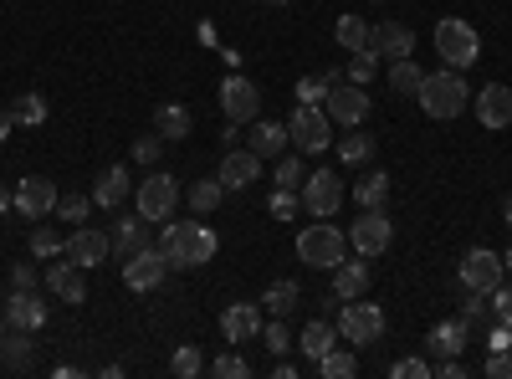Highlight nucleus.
<instances>
[{"label":"nucleus","mask_w":512,"mask_h":379,"mask_svg":"<svg viewBox=\"0 0 512 379\" xmlns=\"http://www.w3.org/2000/svg\"><path fill=\"white\" fill-rule=\"evenodd\" d=\"M159 251L169 267H205L216 257V231L200 226V221H169L159 236Z\"/></svg>","instance_id":"f257e3e1"},{"label":"nucleus","mask_w":512,"mask_h":379,"mask_svg":"<svg viewBox=\"0 0 512 379\" xmlns=\"http://www.w3.org/2000/svg\"><path fill=\"white\" fill-rule=\"evenodd\" d=\"M420 113H431V118H461V108H466V98H472V88H466V72H451V67H441V72H425V82H420Z\"/></svg>","instance_id":"f03ea898"},{"label":"nucleus","mask_w":512,"mask_h":379,"mask_svg":"<svg viewBox=\"0 0 512 379\" xmlns=\"http://www.w3.org/2000/svg\"><path fill=\"white\" fill-rule=\"evenodd\" d=\"M297 257H303L308 267H318V272H333L338 262L349 257V236L338 231L333 221H313V226L297 231Z\"/></svg>","instance_id":"7ed1b4c3"},{"label":"nucleus","mask_w":512,"mask_h":379,"mask_svg":"<svg viewBox=\"0 0 512 379\" xmlns=\"http://www.w3.org/2000/svg\"><path fill=\"white\" fill-rule=\"evenodd\" d=\"M436 57L451 67V72H466L477 57H482V36L472 21H461V16H446L436 21Z\"/></svg>","instance_id":"20e7f679"},{"label":"nucleus","mask_w":512,"mask_h":379,"mask_svg":"<svg viewBox=\"0 0 512 379\" xmlns=\"http://www.w3.org/2000/svg\"><path fill=\"white\" fill-rule=\"evenodd\" d=\"M287 139L297 144V154H323L333 144V118L318 103H297L287 118Z\"/></svg>","instance_id":"39448f33"},{"label":"nucleus","mask_w":512,"mask_h":379,"mask_svg":"<svg viewBox=\"0 0 512 379\" xmlns=\"http://www.w3.org/2000/svg\"><path fill=\"white\" fill-rule=\"evenodd\" d=\"M390 241H395V221L384 216V205L364 210V216L349 226V246L359 251V257H384V251H390Z\"/></svg>","instance_id":"423d86ee"},{"label":"nucleus","mask_w":512,"mask_h":379,"mask_svg":"<svg viewBox=\"0 0 512 379\" xmlns=\"http://www.w3.org/2000/svg\"><path fill=\"white\" fill-rule=\"evenodd\" d=\"M338 333H344L349 344H379V333H384V308H379V303L349 298L344 308H338Z\"/></svg>","instance_id":"0eeeda50"},{"label":"nucleus","mask_w":512,"mask_h":379,"mask_svg":"<svg viewBox=\"0 0 512 379\" xmlns=\"http://www.w3.org/2000/svg\"><path fill=\"white\" fill-rule=\"evenodd\" d=\"M323 113L338 123V129H359V123L369 118V93L359 88V82H344V88H328V98H323Z\"/></svg>","instance_id":"6e6552de"},{"label":"nucleus","mask_w":512,"mask_h":379,"mask_svg":"<svg viewBox=\"0 0 512 379\" xmlns=\"http://www.w3.org/2000/svg\"><path fill=\"white\" fill-rule=\"evenodd\" d=\"M175 205H180V185H175V175L154 170V175L139 185V216H144V221H169V216H175Z\"/></svg>","instance_id":"1a4fd4ad"},{"label":"nucleus","mask_w":512,"mask_h":379,"mask_svg":"<svg viewBox=\"0 0 512 379\" xmlns=\"http://www.w3.org/2000/svg\"><path fill=\"white\" fill-rule=\"evenodd\" d=\"M338 205H344V185H338V175L333 170H313L303 180V210L313 221H328V216H338Z\"/></svg>","instance_id":"9d476101"},{"label":"nucleus","mask_w":512,"mask_h":379,"mask_svg":"<svg viewBox=\"0 0 512 379\" xmlns=\"http://www.w3.org/2000/svg\"><path fill=\"white\" fill-rule=\"evenodd\" d=\"M502 272H507L502 257H497V251H487V246H472L461 257V287L466 292H492L502 282Z\"/></svg>","instance_id":"9b49d317"},{"label":"nucleus","mask_w":512,"mask_h":379,"mask_svg":"<svg viewBox=\"0 0 512 379\" xmlns=\"http://www.w3.org/2000/svg\"><path fill=\"white\" fill-rule=\"evenodd\" d=\"M164 272H169L164 251H159V246H144V251H134V257L123 262V287H128V292H154V287L164 282Z\"/></svg>","instance_id":"f8f14e48"},{"label":"nucleus","mask_w":512,"mask_h":379,"mask_svg":"<svg viewBox=\"0 0 512 379\" xmlns=\"http://www.w3.org/2000/svg\"><path fill=\"white\" fill-rule=\"evenodd\" d=\"M221 108H226V118H231V123H256L262 93H256V82H251V77L231 72V77L221 82Z\"/></svg>","instance_id":"ddd939ff"},{"label":"nucleus","mask_w":512,"mask_h":379,"mask_svg":"<svg viewBox=\"0 0 512 379\" xmlns=\"http://www.w3.org/2000/svg\"><path fill=\"white\" fill-rule=\"evenodd\" d=\"M57 200H62L57 185H52V180H41V175H31V180L16 185V210H21L26 221H47L52 210H57Z\"/></svg>","instance_id":"4468645a"},{"label":"nucleus","mask_w":512,"mask_h":379,"mask_svg":"<svg viewBox=\"0 0 512 379\" xmlns=\"http://www.w3.org/2000/svg\"><path fill=\"white\" fill-rule=\"evenodd\" d=\"M369 52H374V57H390V62H400V57H410V52H415V31H410L405 21L369 26Z\"/></svg>","instance_id":"2eb2a0df"},{"label":"nucleus","mask_w":512,"mask_h":379,"mask_svg":"<svg viewBox=\"0 0 512 379\" xmlns=\"http://www.w3.org/2000/svg\"><path fill=\"white\" fill-rule=\"evenodd\" d=\"M108 251H113V236H103V231H93V226H77L72 236H67V257L88 272V267H98V262H108Z\"/></svg>","instance_id":"dca6fc26"},{"label":"nucleus","mask_w":512,"mask_h":379,"mask_svg":"<svg viewBox=\"0 0 512 379\" xmlns=\"http://www.w3.org/2000/svg\"><path fill=\"white\" fill-rule=\"evenodd\" d=\"M221 185L226 190H251L256 180H262V159H256L251 149H226V159H221Z\"/></svg>","instance_id":"f3484780"},{"label":"nucleus","mask_w":512,"mask_h":379,"mask_svg":"<svg viewBox=\"0 0 512 379\" xmlns=\"http://www.w3.org/2000/svg\"><path fill=\"white\" fill-rule=\"evenodd\" d=\"M221 333H226V344H251L262 333V303H231L221 313Z\"/></svg>","instance_id":"a211bd4d"},{"label":"nucleus","mask_w":512,"mask_h":379,"mask_svg":"<svg viewBox=\"0 0 512 379\" xmlns=\"http://www.w3.org/2000/svg\"><path fill=\"white\" fill-rule=\"evenodd\" d=\"M47 292L52 298H62V303H82L88 298V282H82V267L67 257V262H57L52 257V267H47Z\"/></svg>","instance_id":"6ab92c4d"},{"label":"nucleus","mask_w":512,"mask_h":379,"mask_svg":"<svg viewBox=\"0 0 512 379\" xmlns=\"http://www.w3.org/2000/svg\"><path fill=\"white\" fill-rule=\"evenodd\" d=\"M6 323H11V328H26V333H36L41 323H47V303L36 298V287H16V292H11Z\"/></svg>","instance_id":"aec40b11"},{"label":"nucleus","mask_w":512,"mask_h":379,"mask_svg":"<svg viewBox=\"0 0 512 379\" xmlns=\"http://www.w3.org/2000/svg\"><path fill=\"white\" fill-rule=\"evenodd\" d=\"M477 118L487 123V129H507V123H512V88H502V82L482 88L477 93Z\"/></svg>","instance_id":"412c9836"},{"label":"nucleus","mask_w":512,"mask_h":379,"mask_svg":"<svg viewBox=\"0 0 512 379\" xmlns=\"http://www.w3.org/2000/svg\"><path fill=\"white\" fill-rule=\"evenodd\" d=\"M364 292H369V267L344 257V262L333 267V298H338V303H349V298H364Z\"/></svg>","instance_id":"4be33fe9"},{"label":"nucleus","mask_w":512,"mask_h":379,"mask_svg":"<svg viewBox=\"0 0 512 379\" xmlns=\"http://www.w3.org/2000/svg\"><path fill=\"white\" fill-rule=\"evenodd\" d=\"M128 190H134V180H128V170H123V164H113V170H103V180L93 185V205H103V210H118V205L128 200Z\"/></svg>","instance_id":"5701e85b"},{"label":"nucleus","mask_w":512,"mask_h":379,"mask_svg":"<svg viewBox=\"0 0 512 379\" xmlns=\"http://www.w3.org/2000/svg\"><path fill=\"white\" fill-rule=\"evenodd\" d=\"M292 139H287V123H272V118H262L251 129V154L256 159H282V149H287Z\"/></svg>","instance_id":"b1692460"},{"label":"nucleus","mask_w":512,"mask_h":379,"mask_svg":"<svg viewBox=\"0 0 512 379\" xmlns=\"http://www.w3.org/2000/svg\"><path fill=\"white\" fill-rule=\"evenodd\" d=\"M466 328H472L466 318H446V323L431 328V339H425V344H431L436 354H446V359H456V354L466 349Z\"/></svg>","instance_id":"393cba45"},{"label":"nucleus","mask_w":512,"mask_h":379,"mask_svg":"<svg viewBox=\"0 0 512 379\" xmlns=\"http://www.w3.org/2000/svg\"><path fill=\"white\" fill-rule=\"evenodd\" d=\"M154 129H159L164 144H169V139H190L195 118H190V108H180V103H164V108L154 113Z\"/></svg>","instance_id":"a878e982"},{"label":"nucleus","mask_w":512,"mask_h":379,"mask_svg":"<svg viewBox=\"0 0 512 379\" xmlns=\"http://www.w3.org/2000/svg\"><path fill=\"white\" fill-rule=\"evenodd\" d=\"M297 349H303V354L318 364L328 349H338V328H333V323H323V318H313V323L303 328V339H297Z\"/></svg>","instance_id":"bb28decb"},{"label":"nucleus","mask_w":512,"mask_h":379,"mask_svg":"<svg viewBox=\"0 0 512 379\" xmlns=\"http://www.w3.org/2000/svg\"><path fill=\"white\" fill-rule=\"evenodd\" d=\"M226 195H231V190L221 185V175H210V180H195L185 200H190V210H195V216H210V210H216Z\"/></svg>","instance_id":"cd10ccee"},{"label":"nucleus","mask_w":512,"mask_h":379,"mask_svg":"<svg viewBox=\"0 0 512 379\" xmlns=\"http://www.w3.org/2000/svg\"><path fill=\"white\" fill-rule=\"evenodd\" d=\"M297 303H303V292H297V282H292V277L272 282V287H267V298H262V308H267L272 318H287V313H297Z\"/></svg>","instance_id":"c85d7f7f"},{"label":"nucleus","mask_w":512,"mask_h":379,"mask_svg":"<svg viewBox=\"0 0 512 379\" xmlns=\"http://www.w3.org/2000/svg\"><path fill=\"white\" fill-rule=\"evenodd\" d=\"M333 36H338V47L344 52H369V21L364 16H338V26H333Z\"/></svg>","instance_id":"c756f323"},{"label":"nucleus","mask_w":512,"mask_h":379,"mask_svg":"<svg viewBox=\"0 0 512 379\" xmlns=\"http://www.w3.org/2000/svg\"><path fill=\"white\" fill-rule=\"evenodd\" d=\"M149 246V231H144V216L139 221H118L113 226V251H118V257L128 262V257H134V251H144Z\"/></svg>","instance_id":"7c9ffc66"},{"label":"nucleus","mask_w":512,"mask_h":379,"mask_svg":"<svg viewBox=\"0 0 512 379\" xmlns=\"http://www.w3.org/2000/svg\"><path fill=\"white\" fill-rule=\"evenodd\" d=\"M31 364V333L26 328H11V339H0V369H26Z\"/></svg>","instance_id":"2f4dec72"},{"label":"nucleus","mask_w":512,"mask_h":379,"mask_svg":"<svg viewBox=\"0 0 512 379\" xmlns=\"http://www.w3.org/2000/svg\"><path fill=\"white\" fill-rule=\"evenodd\" d=\"M354 200H359L364 210L384 205V200H390V175H384V170H369V175H359V185H354Z\"/></svg>","instance_id":"473e14b6"},{"label":"nucleus","mask_w":512,"mask_h":379,"mask_svg":"<svg viewBox=\"0 0 512 379\" xmlns=\"http://www.w3.org/2000/svg\"><path fill=\"white\" fill-rule=\"evenodd\" d=\"M420 82H425V72H420L410 57L390 62V93H400V98H415V93H420Z\"/></svg>","instance_id":"72a5a7b5"},{"label":"nucleus","mask_w":512,"mask_h":379,"mask_svg":"<svg viewBox=\"0 0 512 379\" xmlns=\"http://www.w3.org/2000/svg\"><path fill=\"white\" fill-rule=\"evenodd\" d=\"M11 118H16V123H26V129L47 123V98H41V93H21V98L11 103Z\"/></svg>","instance_id":"f704fd0d"},{"label":"nucleus","mask_w":512,"mask_h":379,"mask_svg":"<svg viewBox=\"0 0 512 379\" xmlns=\"http://www.w3.org/2000/svg\"><path fill=\"white\" fill-rule=\"evenodd\" d=\"M31 257H41V262H52V257H67V241L52 231V226H36L31 231Z\"/></svg>","instance_id":"c9c22d12"},{"label":"nucleus","mask_w":512,"mask_h":379,"mask_svg":"<svg viewBox=\"0 0 512 379\" xmlns=\"http://www.w3.org/2000/svg\"><path fill=\"white\" fill-rule=\"evenodd\" d=\"M369 154H374V139L359 129L349 139H338V164H369Z\"/></svg>","instance_id":"e433bc0d"},{"label":"nucleus","mask_w":512,"mask_h":379,"mask_svg":"<svg viewBox=\"0 0 512 379\" xmlns=\"http://www.w3.org/2000/svg\"><path fill=\"white\" fill-rule=\"evenodd\" d=\"M318 369H323V379H354V374H359V359H354V354L328 349V354L318 359Z\"/></svg>","instance_id":"4c0bfd02"},{"label":"nucleus","mask_w":512,"mask_h":379,"mask_svg":"<svg viewBox=\"0 0 512 379\" xmlns=\"http://www.w3.org/2000/svg\"><path fill=\"white\" fill-rule=\"evenodd\" d=\"M169 369H175L180 379H195V374H205V354H200L195 344H180L175 359H169Z\"/></svg>","instance_id":"58836bf2"},{"label":"nucleus","mask_w":512,"mask_h":379,"mask_svg":"<svg viewBox=\"0 0 512 379\" xmlns=\"http://www.w3.org/2000/svg\"><path fill=\"white\" fill-rule=\"evenodd\" d=\"M333 72H318V77H303V82H297V103H323L328 98V88H333Z\"/></svg>","instance_id":"ea45409f"},{"label":"nucleus","mask_w":512,"mask_h":379,"mask_svg":"<svg viewBox=\"0 0 512 379\" xmlns=\"http://www.w3.org/2000/svg\"><path fill=\"white\" fill-rule=\"evenodd\" d=\"M303 180H308L303 159H297V154H282V159H277V185H282V190H303Z\"/></svg>","instance_id":"a19ab883"},{"label":"nucleus","mask_w":512,"mask_h":379,"mask_svg":"<svg viewBox=\"0 0 512 379\" xmlns=\"http://www.w3.org/2000/svg\"><path fill=\"white\" fill-rule=\"evenodd\" d=\"M210 374H221V379H246L251 374V364L241 359V354H216V364H205Z\"/></svg>","instance_id":"79ce46f5"},{"label":"nucleus","mask_w":512,"mask_h":379,"mask_svg":"<svg viewBox=\"0 0 512 379\" xmlns=\"http://www.w3.org/2000/svg\"><path fill=\"white\" fill-rule=\"evenodd\" d=\"M88 210H93L88 195H62V200H57V216H62V221H88Z\"/></svg>","instance_id":"37998d69"},{"label":"nucleus","mask_w":512,"mask_h":379,"mask_svg":"<svg viewBox=\"0 0 512 379\" xmlns=\"http://www.w3.org/2000/svg\"><path fill=\"white\" fill-rule=\"evenodd\" d=\"M262 344H267L272 354H287V349H292V333H287L282 318H277V323H262Z\"/></svg>","instance_id":"c03bdc74"},{"label":"nucleus","mask_w":512,"mask_h":379,"mask_svg":"<svg viewBox=\"0 0 512 379\" xmlns=\"http://www.w3.org/2000/svg\"><path fill=\"white\" fill-rule=\"evenodd\" d=\"M487 303H492V318L512 328V287H502V282H497V287L487 292Z\"/></svg>","instance_id":"a18cd8bd"},{"label":"nucleus","mask_w":512,"mask_h":379,"mask_svg":"<svg viewBox=\"0 0 512 379\" xmlns=\"http://www.w3.org/2000/svg\"><path fill=\"white\" fill-rule=\"evenodd\" d=\"M461 318H466V323H487V318H492V303H487V292H472V298L461 303Z\"/></svg>","instance_id":"49530a36"},{"label":"nucleus","mask_w":512,"mask_h":379,"mask_svg":"<svg viewBox=\"0 0 512 379\" xmlns=\"http://www.w3.org/2000/svg\"><path fill=\"white\" fill-rule=\"evenodd\" d=\"M436 369L425 364V359H400V364H390V379H431Z\"/></svg>","instance_id":"de8ad7c7"},{"label":"nucleus","mask_w":512,"mask_h":379,"mask_svg":"<svg viewBox=\"0 0 512 379\" xmlns=\"http://www.w3.org/2000/svg\"><path fill=\"white\" fill-rule=\"evenodd\" d=\"M379 72V62H374V52H354V62H349V82H359V88H364V82Z\"/></svg>","instance_id":"09e8293b"},{"label":"nucleus","mask_w":512,"mask_h":379,"mask_svg":"<svg viewBox=\"0 0 512 379\" xmlns=\"http://www.w3.org/2000/svg\"><path fill=\"white\" fill-rule=\"evenodd\" d=\"M159 154H164V139H159V134H149V139L134 144V159H139V164H159Z\"/></svg>","instance_id":"8fccbe9b"},{"label":"nucleus","mask_w":512,"mask_h":379,"mask_svg":"<svg viewBox=\"0 0 512 379\" xmlns=\"http://www.w3.org/2000/svg\"><path fill=\"white\" fill-rule=\"evenodd\" d=\"M487 379H512V349H497L487 359Z\"/></svg>","instance_id":"3c124183"},{"label":"nucleus","mask_w":512,"mask_h":379,"mask_svg":"<svg viewBox=\"0 0 512 379\" xmlns=\"http://www.w3.org/2000/svg\"><path fill=\"white\" fill-rule=\"evenodd\" d=\"M297 210V190H282L277 185V195H272V216H292Z\"/></svg>","instance_id":"603ef678"},{"label":"nucleus","mask_w":512,"mask_h":379,"mask_svg":"<svg viewBox=\"0 0 512 379\" xmlns=\"http://www.w3.org/2000/svg\"><path fill=\"white\" fill-rule=\"evenodd\" d=\"M11 282H16V287H36V267H26V262H16V272H11Z\"/></svg>","instance_id":"864d4df0"},{"label":"nucleus","mask_w":512,"mask_h":379,"mask_svg":"<svg viewBox=\"0 0 512 379\" xmlns=\"http://www.w3.org/2000/svg\"><path fill=\"white\" fill-rule=\"evenodd\" d=\"M436 374H441V379H461V374H466V364H461V354H456V359H446V364H441Z\"/></svg>","instance_id":"5fc2aeb1"},{"label":"nucleus","mask_w":512,"mask_h":379,"mask_svg":"<svg viewBox=\"0 0 512 379\" xmlns=\"http://www.w3.org/2000/svg\"><path fill=\"white\" fill-rule=\"evenodd\" d=\"M11 123H16V118H11V108H0V144L11 139Z\"/></svg>","instance_id":"6e6d98bb"},{"label":"nucleus","mask_w":512,"mask_h":379,"mask_svg":"<svg viewBox=\"0 0 512 379\" xmlns=\"http://www.w3.org/2000/svg\"><path fill=\"white\" fill-rule=\"evenodd\" d=\"M11 205H16V195H11L6 185H0V216H6V210H11Z\"/></svg>","instance_id":"4d7b16f0"},{"label":"nucleus","mask_w":512,"mask_h":379,"mask_svg":"<svg viewBox=\"0 0 512 379\" xmlns=\"http://www.w3.org/2000/svg\"><path fill=\"white\" fill-rule=\"evenodd\" d=\"M502 221L512 226V195H507V205H502Z\"/></svg>","instance_id":"13d9d810"},{"label":"nucleus","mask_w":512,"mask_h":379,"mask_svg":"<svg viewBox=\"0 0 512 379\" xmlns=\"http://www.w3.org/2000/svg\"><path fill=\"white\" fill-rule=\"evenodd\" d=\"M502 267H507V272H512V246H507V251H502Z\"/></svg>","instance_id":"bf43d9fd"},{"label":"nucleus","mask_w":512,"mask_h":379,"mask_svg":"<svg viewBox=\"0 0 512 379\" xmlns=\"http://www.w3.org/2000/svg\"><path fill=\"white\" fill-rule=\"evenodd\" d=\"M0 339H6V313H0Z\"/></svg>","instance_id":"052dcab7"},{"label":"nucleus","mask_w":512,"mask_h":379,"mask_svg":"<svg viewBox=\"0 0 512 379\" xmlns=\"http://www.w3.org/2000/svg\"><path fill=\"white\" fill-rule=\"evenodd\" d=\"M267 6H287V0H267Z\"/></svg>","instance_id":"680f3d73"}]
</instances>
